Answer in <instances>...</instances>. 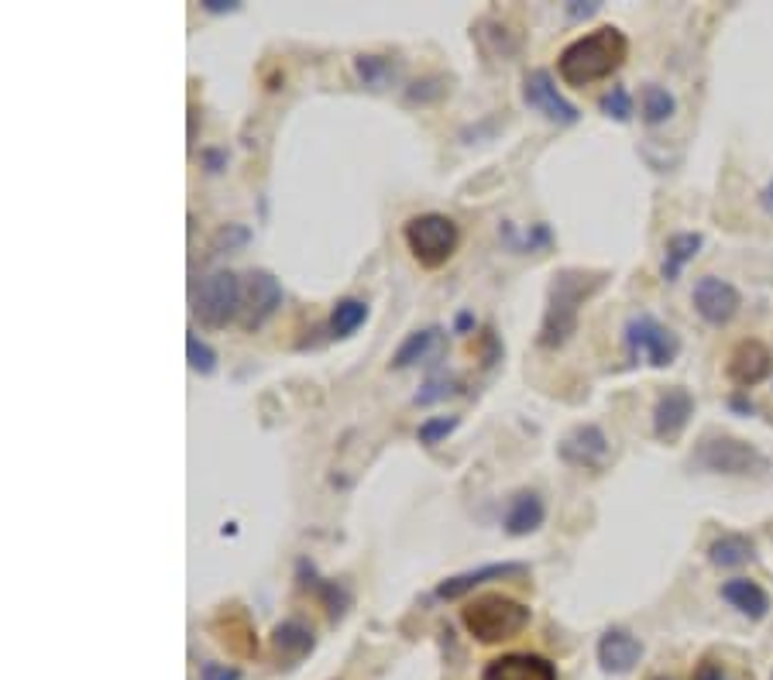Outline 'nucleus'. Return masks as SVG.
Instances as JSON below:
<instances>
[{
  "instance_id": "obj_27",
  "label": "nucleus",
  "mask_w": 773,
  "mask_h": 680,
  "mask_svg": "<svg viewBox=\"0 0 773 680\" xmlns=\"http://www.w3.org/2000/svg\"><path fill=\"white\" fill-rule=\"evenodd\" d=\"M307 571H310V581H303V587H307V591H313V595L323 602L326 615H331V623H337V618L344 615V608H347V595H344V591H341L334 581H323V578H316L310 564H307Z\"/></svg>"
},
{
  "instance_id": "obj_8",
  "label": "nucleus",
  "mask_w": 773,
  "mask_h": 680,
  "mask_svg": "<svg viewBox=\"0 0 773 680\" xmlns=\"http://www.w3.org/2000/svg\"><path fill=\"white\" fill-rule=\"evenodd\" d=\"M691 300H695L698 316L705 323H711V327H726V323H732L736 313H739V306H742L739 289L732 282H726V279H716V276L698 279Z\"/></svg>"
},
{
  "instance_id": "obj_20",
  "label": "nucleus",
  "mask_w": 773,
  "mask_h": 680,
  "mask_svg": "<svg viewBox=\"0 0 773 680\" xmlns=\"http://www.w3.org/2000/svg\"><path fill=\"white\" fill-rule=\"evenodd\" d=\"M544 519H547L544 498L537 492H519L513 498L509 512H505V533H509V537H529L544 526Z\"/></svg>"
},
{
  "instance_id": "obj_10",
  "label": "nucleus",
  "mask_w": 773,
  "mask_h": 680,
  "mask_svg": "<svg viewBox=\"0 0 773 680\" xmlns=\"http://www.w3.org/2000/svg\"><path fill=\"white\" fill-rule=\"evenodd\" d=\"M773 371V354L766 350L763 341H739L726 361V375L732 386L739 389H753Z\"/></svg>"
},
{
  "instance_id": "obj_2",
  "label": "nucleus",
  "mask_w": 773,
  "mask_h": 680,
  "mask_svg": "<svg viewBox=\"0 0 773 680\" xmlns=\"http://www.w3.org/2000/svg\"><path fill=\"white\" fill-rule=\"evenodd\" d=\"M609 282V272H591V269H560L550 282L547 310L540 323V347H563L578 334L581 306L594 292H602Z\"/></svg>"
},
{
  "instance_id": "obj_37",
  "label": "nucleus",
  "mask_w": 773,
  "mask_h": 680,
  "mask_svg": "<svg viewBox=\"0 0 773 680\" xmlns=\"http://www.w3.org/2000/svg\"><path fill=\"white\" fill-rule=\"evenodd\" d=\"M594 11H599V4H568V14H571V18H591Z\"/></svg>"
},
{
  "instance_id": "obj_21",
  "label": "nucleus",
  "mask_w": 773,
  "mask_h": 680,
  "mask_svg": "<svg viewBox=\"0 0 773 680\" xmlns=\"http://www.w3.org/2000/svg\"><path fill=\"white\" fill-rule=\"evenodd\" d=\"M443 350V331L440 327H427V331H416L402 341V347L396 350L393 368H409V365H427L433 358H440Z\"/></svg>"
},
{
  "instance_id": "obj_17",
  "label": "nucleus",
  "mask_w": 773,
  "mask_h": 680,
  "mask_svg": "<svg viewBox=\"0 0 773 680\" xmlns=\"http://www.w3.org/2000/svg\"><path fill=\"white\" fill-rule=\"evenodd\" d=\"M643 660V643L626 629H605L599 639V663L605 673H630Z\"/></svg>"
},
{
  "instance_id": "obj_6",
  "label": "nucleus",
  "mask_w": 773,
  "mask_h": 680,
  "mask_svg": "<svg viewBox=\"0 0 773 680\" xmlns=\"http://www.w3.org/2000/svg\"><path fill=\"white\" fill-rule=\"evenodd\" d=\"M622 337H626V350H630V358L636 365L667 368V365L677 361V354H680V337L670 327H664L657 316H649V313L630 316Z\"/></svg>"
},
{
  "instance_id": "obj_4",
  "label": "nucleus",
  "mask_w": 773,
  "mask_h": 680,
  "mask_svg": "<svg viewBox=\"0 0 773 680\" xmlns=\"http://www.w3.org/2000/svg\"><path fill=\"white\" fill-rule=\"evenodd\" d=\"M402 241L420 269L437 272L454 258L461 245V230L448 214H416L402 224Z\"/></svg>"
},
{
  "instance_id": "obj_40",
  "label": "nucleus",
  "mask_w": 773,
  "mask_h": 680,
  "mask_svg": "<svg viewBox=\"0 0 773 680\" xmlns=\"http://www.w3.org/2000/svg\"><path fill=\"white\" fill-rule=\"evenodd\" d=\"M653 680H667V677H653Z\"/></svg>"
},
{
  "instance_id": "obj_12",
  "label": "nucleus",
  "mask_w": 773,
  "mask_h": 680,
  "mask_svg": "<svg viewBox=\"0 0 773 680\" xmlns=\"http://www.w3.org/2000/svg\"><path fill=\"white\" fill-rule=\"evenodd\" d=\"M560 457L568 461V464H575V467L599 471L609 461V436L594 423L575 427L568 436L560 440Z\"/></svg>"
},
{
  "instance_id": "obj_3",
  "label": "nucleus",
  "mask_w": 773,
  "mask_h": 680,
  "mask_svg": "<svg viewBox=\"0 0 773 680\" xmlns=\"http://www.w3.org/2000/svg\"><path fill=\"white\" fill-rule=\"evenodd\" d=\"M461 623L468 636L492 646V643L516 639L529 626V608L509 595H482V598H471L461 608Z\"/></svg>"
},
{
  "instance_id": "obj_36",
  "label": "nucleus",
  "mask_w": 773,
  "mask_h": 680,
  "mask_svg": "<svg viewBox=\"0 0 773 680\" xmlns=\"http://www.w3.org/2000/svg\"><path fill=\"white\" fill-rule=\"evenodd\" d=\"M203 11H211V14H230V11H237V0H203Z\"/></svg>"
},
{
  "instance_id": "obj_32",
  "label": "nucleus",
  "mask_w": 773,
  "mask_h": 680,
  "mask_svg": "<svg viewBox=\"0 0 773 680\" xmlns=\"http://www.w3.org/2000/svg\"><path fill=\"white\" fill-rule=\"evenodd\" d=\"M691 680H753V673L747 677V673H732L726 663H719L716 657H705L698 667H695V673H691Z\"/></svg>"
},
{
  "instance_id": "obj_33",
  "label": "nucleus",
  "mask_w": 773,
  "mask_h": 680,
  "mask_svg": "<svg viewBox=\"0 0 773 680\" xmlns=\"http://www.w3.org/2000/svg\"><path fill=\"white\" fill-rule=\"evenodd\" d=\"M251 241V234H248V227H237V224H230V227H224V230H217V238H214V248L217 251H230V248H245Z\"/></svg>"
},
{
  "instance_id": "obj_38",
  "label": "nucleus",
  "mask_w": 773,
  "mask_h": 680,
  "mask_svg": "<svg viewBox=\"0 0 773 680\" xmlns=\"http://www.w3.org/2000/svg\"><path fill=\"white\" fill-rule=\"evenodd\" d=\"M454 331H458V334H468V331H474V316H471V313H458V320H454Z\"/></svg>"
},
{
  "instance_id": "obj_24",
  "label": "nucleus",
  "mask_w": 773,
  "mask_h": 680,
  "mask_svg": "<svg viewBox=\"0 0 773 680\" xmlns=\"http://www.w3.org/2000/svg\"><path fill=\"white\" fill-rule=\"evenodd\" d=\"M640 110H643V121L646 125H664V121H670V117H674L677 100H674V94L667 90V86L649 83V86H643Z\"/></svg>"
},
{
  "instance_id": "obj_11",
  "label": "nucleus",
  "mask_w": 773,
  "mask_h": 680,
  "mask_svg": "<svg viewBox=\"0 0 773 680\" xmlns=\"http://www.w3.org/2000/svg\"><path fill=\"white\" fill-rule=\"evenodd\" d=\"M691 417H695L691 392L684 386H674L657 399V406H653V433H657V440L674 443L684 430H688Z\"/></svg>"
},
{
  "instance_id": "obj_1",
  "label": "nucleus",
  "mask_w": 773,
  "mask_h": 680,
  "mask_svg": "<svg viewBox=\"0 0 773 680\" xmlns=\"http://www.w3.org/2000/svg\"><path fill=\"white\" fill-rule=\"evenodd\" d=\"M626 55H630V39L615 24H602L594 32L575 39L571 45H563V52L557 55V73L568 86L584 90V86L619 73Z\"/></svg>"
},
{
  "instance_id": "obj_29",
  "label": "nucleus",
  "mask_w": 773,
  "mask_h": 680,
  "mask_svg": "<svg viewBox=\"0 0 773 680\" xmlns=\"http://www.w3.org/2000/svg\"><path fill=\"white\" fill-rule=\"evenodd\" d=\"M186 358H190V368H193V371H200V375H214V368H217V354H214V347H211V344H203L196 334H190V337H186Z\"/></svg>"
},
{
  "instance_id": "obj_35",
  "label": "nucleus",
  "mask_w": 773,
  "mask_h": 680,
  "mask_svg": "<svg viewBox=\"0 0 773 680\" xmlns=\"http://www.w3.org/2000/svg\"><path fill=\"white\" fill-rule=\"evenodd\" d=\"M200 680H241V670L230 663H203Z\"/></svg>"
},
{
  "instance_id": "obj_18",
  "label": "nucleus",
  "mask_w": 773,
  "mask_h": 680,
  "mask_svg": "<svg viewBox=\"0 0 773 680\" xmlns=\"http://www.w3.org/2000/svg\"><path fill=\"white\" fill-rule=\"evenodd\" d=\"M313 646H316L313 629H307L303 623H296V618H289V623H279L272 629V649H276L279 667H296L307 654H313Z\"/></svg>"
},
{
  "instance_id": "obj_26",
  "label": "nucleus",
  "mask_w": 773,
  "mask_h": 680,
  "mask_svg": "<svg viewBox=\"0 0 773 680\" xmlns=\"http://www.w3.org/2000/svg\"><path fill=\"white\" fill-rule=\"evenodd\" d=\"M354 69H358L362 83L372 90H385L396 79V63H389L385 55H358L354 58Z\"/></svg>"
},
{
  "instance_id": "obj_22",
  "label": "nucleus",
  "mask_w": 773,
  "mask_h": 680,
  "mask_svg": "<svg viewBox=\"0 0 773 680\" xmlns=\"http://www.w3.org/2000/svg\"><path fill=\"white\" fill-rule=\"evenodd\" d=\"M705 238L698 230H684V234H674V238L667 241L664 248V265H661V276L664 282H677L680 272H684V265L695 261V255L701 251Z\"/></svg>"
},
{
  "instance_id": "obj_16",
  "label": "nucleus",
  "mask_w": 773,
  "mask_h": 680,
  "mask_svg": "<svg viewBox=\"0 0 773 680\" xmlns=\"http://www.w3.org/2000/svg\"><path fill=\"white\" fill-rule=\"evenodd\" d=\"M211 633H214V639L227 649V654L237 657V660H248V657L258 654V639H255V629H251V623H248L245 612H237V608L221 612V615L214 618Z\"/></svg>"
},
{
  "instance_id": "obj_7",
  "label": "nucleus",
  "mask_w": 773,
  "mask_h": 680,
  "mask_svg": "<svg viewBox=\"0 0 773 680\" xmlns=\"http://www.w3.org/2000/svg\"><path fill=\"white\" fill-rule=\"evenodd\" d=\"M237 313H241V279L234 272H211L193 295V316L206 331H221Z\"/></svg>"
},
{
  "instance_id": "obj_28",
  "label": "nucleus",
  "mask_w": 773,
  "mask_h": 680,
  "mask_svg": "<svg viewBox=\"0 0 773 680\" xmlns=\"http://www.w3.org/2000/svg\"><path fill=\"white\" fill-rule=\"evenodd\" d=\"M602 114L612 117V121H619V125L630 121V117H633V97H630L626 86H612V90L602 97Z\"/></svg>"
},
{
  "instance_id": "obj_34",
  "label": "nucleus",
  "mask_w": 773,
  "mask_h": 680,
  "mask_svg": "<svg viewBox=\"0 0 773 680\" xmlns=\"http://www.w3.org/2000/svg\"><path fill=\"white\" fill-rule=\"evenodd\" d=\"M448 396H451V381H448V378H430L427 386H423V392L416 396V402H420V406H430V402L448 399Z\"/></svg>"
},
{
  "instance_id": "obj_14",
  "label": "nucleus",
  "mask_w": 773,
  "mask_h": 680,
  "mask_svg": "<svg viewBox=\"0 0 773 680\" xmlns=\"http://www.w3.org/2000/svg\"><path fill=\"white\" fill-rule=\"evenodd\" d=\"M523 574H526V564H516V560H505V564H489V568H479V571H464V574H454V578H448V581H440L437 598L458 602V598L471 595L474 587H482V584H489V581L523 578Z\"/></svg>"
},
{
  "instance_id": "obj_13",
  "label": "nucleus",
  "mask_w": 773,
  "mask_h": 680,
  "mask_svg": "<svg viewBox=\"0 0 773 680\" xmlns=\"http://www.w3.org/2000/svg\"><path fill=\"white\" fill-rule=\"evenodd\" d=\"M245 292H248V306H245V316H241V327L258 331L261 323L279 310L282 285H279V279L272 272H251Z\"/></svg>"
},
{
  "instance_id": "obj_5",
  "label": "nucleus",
  "mask_w": 773,
  "mask_h": 680,
  "mask_svg": "<svg viewBox=\"0 0 773 680\" xmlns=\"http://www.w3.org/2000/svg\"><path fill=\"white\" fill-rule=\"evenodd\" d=\"M695 464L711 471V475H732V478H747V475H760V471L770 467L766 454H760L753 443L729 436V433H708L701 436L698 451H695Z\"/></svg>"
},
{
  "instance_id": "obj_30",
  "label": "nucleus",
  "mask_w": 773,
  "mask_h": 680,
  "mask_svg": "<svg viewBox=\"0 0 773 680\" xmlns=\"http://www.w3.org/2000/svg\"><path fill=\"white\" fill-rule=\"evenodd\" d=\"M505 241H509L516 251H533L537 245H550L554 238H550V227L547 224H537L533 230H523V234H516L513 227H505Z\"/></svg>"
},
{
  "instance_id": "obj_25",
  "label": "nucleus",
  "mask_w": 773,
  "mask_h": 680,
  "mask_svg": "<svg viewBox=\"0 0 773 680\" xmlns=\"http://www.w3.org/2000/svg\"><path fill=\"white\" fill-rule=\"evenodd\" d=\"M365 320H368V303L365 300H351V295H347V300H341L331 310V334L334 337H351Z\"/></svg>"
},
{
  "instance_id": "obj_19",
  "label": "nucleus",
  "mask_w": 773,
  "mask_h": 680,
  "mask_svg": "<svg viewBox=\"0 0 773 680\" xmlns=\"http://www.w3.org/2000/svg\"><path fill=\"white\" fill-rule=\"evenodd\" d=\"M722 598L739 612V615H747L753 618V623H760V618L770 615V595L750 578H732L722 584Z\"/></svg>"
},
{
  "instance_id": "obj_31",
  "label": "nucleus",
  "mask_w": 773,
  "mask_h": 680,
  "mask_svg": "<svg viewBox=\"0 0 773 680\" xmlns=\"http://www.w3.org/2000/svg\"><path fill=\"white\" fill-rule=\"evenodd\" d=\"M458 430V417H433L427 420L420 430H416V436H420V443H427V447H433V443H440L443 436H451Z\"/></svg>"
},
{
  "instance_id": "obj_23",
  "label": "nucleus",
  "mask_w": 773,
  "mask_h": 680,
  "mask_svg": "<svg viewBox=\"0 0 773 680\" xmlns=\"http://www.w3.org/2000/svg\"><path fill=\"white\" fill-rule=\"evenodd\" d=\"M753 557H756V547H753L750 537H742V533H722L708 547V560L716 568H742V564H750Z\"/></svg>"
},
{
  "instance_id": "obj_39",
  "label": "nucleus",
  "mask_w": 773,
  "mask_h": 680,
  "mask_svg": "<svg viewBox=\"0 0 773 680\" xmlns=\"http://www.w3.org/2000/svg\"><path fill=\"white\" fill-rule=\"evenodd\" d=\"M763 206H766V211H773V180H770L766 190H763Z\"/></svg>"
},
{
  "instance_id": "obj_15",
  "label": "nucleus",
  "mask_w": 773,
  "mask_h": 680,
  "mask_svg": "<svg viewBox=\"0 0 773 680\" xmlns=\"http://www.w3.org/2000/svg\"><path fill=\"white\" fill-rule=\"evenodd\" d=\"M482 680H557V667L537 654H505L482 670Z\"/></svg>"
},
{
  "instance_id": "obj_9",
  "label": "nucleus",
  "mask_w": 773,
  "mask_h": 680,
  "mask_svg": "<svg viewBox=\"0 0 773 680\" xmlns=\"http://www.w3.org/2000/svg\"><path fill=\"white\" fill-rule=\"evenodd\" d=\"M523 100L533 107V110H540L547 121L560 125V128H568V125H578V107L568 104L560 97L557 90V83L547 69H533L526 79H523Z\"/></svg>"
}]
</instances>
